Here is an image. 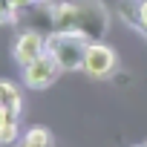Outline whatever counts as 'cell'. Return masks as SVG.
<instances>
[{
    "label": "cell",
    "instance_id": "52a82bcc",
    "mask_svg": "<svg viewBox=\"0 0 147 147\" xmlns=\"http://www.w3.org/2000/svg\"><path fill=\"white\" fill-rule=\"evenodd\" d=\"M20 147H55V138L46 127H32V130L23 133Z\"/></svg>",
    "mask_w": 147,
    "mask_h": 147
},
{
    "label": "cell",
    "instance_id": "5b68a950",
    "mask_svg": "<svg viewBox=\"0 0 147 147\" xmlns=\"http://www.w3.org/2000/svg\"><path fill=\"white\" fill-rule=\"evenodd\" d=\"M118 66V58H115V49L107 46L104 40H92L90 49H87V58H84V72L92 78H110Z\"/></svg>",
    "mask_w": 147,
    "mask_h": 147
},
{
    "label": "cell",
    "instance_id": "3957f363",
    "mask_svg": "<svg viewBox=\"0 0 147 147\" xmlns=\"http://www.w3.org/2000/svg\"><path fill=\"white\" fill-rule=\"evenodd\" d=\"M12 23H18L23 29H35V32L52 35L55 32V3L52 0H35V3H29L26 9H20L15 15Z\"/></svg>",
    "mask_w": 147,
    "mask_h": 147
},
{
    "label": "cell",
    "instance_id": "30bf717a",
    "mask_svg": "<svg viewBox=\"0 0 147 147\" xmlns=\"http://www.w3.org/2000/svg\"><path fill=\"white\" fill-rule=\"evenodd\" d=\"M6 3H9V9H12V12H15V15H18V12H20V9H26V6H29V3H35V0H6Z\"/></svg>",
    "mask_w": 147,
    "mask_h": 147
},
{
    "label": "cell",
    "instance_id": "8992f818",
    "mask_svg": "<svg viewBox=\"0 0 147 147\" xmlns=\"http://www.w3.org/2000/svg\"><path fill=\"white\" fill-rule=\"evenodd\" d=\"M43 52H46V35H43V32H35V29H23V32L18 35L15 46H12V55H15V61H18L20 66L38 61Z\"/></svg>",
    "mask_w": 147,
    "mask_h": 147
},
{
    "label": "cell",
    "instance_id": "9c48e42d",
    "mask_svg": "<svg viewBox=\"0 0 147 147\" xmlns=\"http://www.w3.org/2000/svg\"><path fill=\"white\" fill-rule=\"evenodd\" d=\"M18 141V118H9L0 124V144H15Z\"/></svg>",
    "mask_w": 147,
    "mask_h": 147
},
{
    "label": "cell",
    "instance_id": "ba28073f",
    "mask_svg": "<svg viewBox=\"0 0 147 147\" xmlns=\"http://www.w3.org/2000/svg\"><path fill=\"white\" fill-rule=\"evenodd\" d=\"M0 107H6L15 118L20 115V92L9 81H0Z\"/></svg>",
    "mask_w": 147,
    "mask_h": 147
},
{
    "label": "cell",
    "instance_id": "277c9868",
    "mask_svg": "<svg viewBox=\"0 0 147 147\" xmlns=\"http://www.w3.org/2000/svg\"><path fill=\"white\" fill-rule=\"evenodd\" d=\"M61 72H63V69L58 66V61H55L49 52H43L38 61H32V63L23 66V84H26L29 90H46L49 84L58 81Z\"/></svg>",
    "mask_w": 147,
    "mask_h": 147
},
{
    "label": "cell",
    "instance_id": "4fadbf2b",
    "mask_svg": "<svg viewBox=\"0 0 147 147\" xmlns=\"http://www.w3.org/2000/svg\"><path fill=\"white\" fill-rule=\"evenodd\" d=\"M141 147H144V144H141Z\"/></svg>",
    "mask_w": 147,
    "mask_h": 147
},
{
    "label": "cell",
    "instance_id": "6da1fadb",
    "mask_svg": "<svg viewBox=\"0 0 147 147\" xmlns=\"http://www.w3.org/2000/svg\"><path fill=\"white\" fill-rule=\"evenodd\" d=\"M55 32H78L87 40H104L110 29V12L101 0H52Z\"/></svg>",
    "mask_w": 147,
    "mask_h": 147
},
{
    "label": "cell",
    "instance_id": "7c38bea8",
    "mask_svg": "<svg viewBox=\"0 0 147 147\" xmlns=\"http://www.w3.org/2000/svg\"><path fill=\"white\" fill-rule=\"evenodd\" d=\"M144 147H147V144H144Z\"/></svg>",
    "mask_w": 147,
    "mask_h": 147
},
{
    "label": "cell",
    "instance_id": "8fae6325",
    "mask_svg": "<svg viewBox=\"0 0 147 147\" xmlns=\"http://www.w3.org/2000/svg\"><path fill=\"white\" fill-rule=\"evenodd\" d=\"M138 35H144V38H147V29H138Z\"/></svg>",
    "mask_w": 147,
    "mask_h": 147
},
{
    "label": "cell",
    "instance_id": "7a4b0ae2",
    "mask_svg": "<svg viewBox=\"0 0 147 147\" xmlns=\"http://www.w3.org/2000/svg\"><path fill=\"white\" fill-rule=\"evenodd\" d=\"M92 40H87L78 32H52L46 35V52L58 61V66L63 72H75L84 69V58Z\"/></svg>",
    "mask_w": 147,
    "mask_h": 147
}]
</instances>
